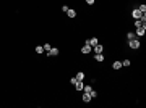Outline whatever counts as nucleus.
I'll use <instances>...</instances> for the list:
<instances>
[{
  "mask_svg": "<svg viewBox=\"0 0 146 108\" xmlns=\"http://www.w3.org/2000/svg\"><path fill=\"white\" fill-rule=\"evenodd\" d=\"M128 47H130V49H133V50H138L140 47H141V41H140L138 37L130 39V41H128Z\"/></svg>",
  "mask_w": 146,
  "mask_h": 108,
  "instance_id": "nucleus-1",
  "label": "nucleus"
},
{
  "mask_svg": "<svg viewBox=\"0 0 146 108\" xmlns=\"http://www.w3.org/2000/svg\"><path fill=\"white\" fill-rule=\"evenodd\" d=\"M146 34V24H141V26H138L136 27V31H135V36L140 39V37H145Z\"/></svg>",
  "mask_w": 146,
  "mask_h": 108,
  "instance_id": "nucleus-2",
  "label": "nucleus"
},
{
  "mask_svg": "<svg viewBox=\"0 0 146 108\" xmlns=\"http://www.w3.org/2000/svg\"><path fill=\"white\" fill-rule=\"evenodd\" d=\"M86 45H89V47H94V45L99 44V41H97V37H91V39H86V42H84Z\"/></svg>",
  "mask_w": 146,
  "mask_h": 108,
  "instance_id": "nucleus-3",
  "label": "nucleus"
},
{
  "mask_svg": "<svg viewBox=\"0 0 146 108\" xmlns=\"http://www.w3.org/2000/svg\"><path fill=\"white\" fill-rule=\"evenodd\" d=\"M91 52H93V47H89V45L84 44V45L81 47V53H83V55H88V53H91Z\"/></svg>",
  "mask_w": 146,
  "mask_h": 108,
  "instance_id": "nucleus-4",
  "label": "nucleus"
},
{
  "mask_svg": "<svg viewBox=\"0 0 146 108\" xmlns=\"http://www.w3.org/2000/svg\"><path fill=\"white\" fill-rule=\"evenodd\" d=\"M59 53H60V50L57 49V47H52V49L47 52V55H49V57H57Z\"/></svg>",
  "mask_w": 146,
  "mask_h": 108,
  "instance_id": "nucleus-5",
  "label": "nucleus"
},
{
  "mask_svg": "<svg viewBox=\"0 0 146 108\" xmlns=\"http://www.w3.org/2000/svg\"><path fill=\"white\" fill-rule=\"evenodd\" d=\"M93 52H94V53H102V52H104V45H101V44L94 45V47H93Z\"/></svg>",
  "mask_w": 146,
  "mask_h": 108,
  "instance_id": "nucleus-6",
  "label": "nucleus"
},
{
  "mask_svg": "<svg viewBox=\"0 0 146 108\" xmlns=\"http://www.w3.org/2000/svg\"><path fill=\"white\" fill-rule=\"evenodd\" d=\"M132 16H133L135 19H140V16H141V11H140V10H138L136 7H135V8L132 10Z\"/></svg>",
  "mask_w": 146,
  "mask_h": 108,
  "instance_id": "nucleus-7",
  "label": "nucleus"
},
{
  "mask_svg": "<svg viewBox=\"0 0 146 108\" xmlns=\"http://www.w3.org/2000/svg\"><path fill=\"white\" fill-rule=\"evenodd\" d=\"M94 60H96L97 63H102L105 60V57H104V53H94Z\"/></svg>",
  "mask_w": 146,
  "mask_h": 108,
  "instance_id": "nucleus-8",
  "label": "nucleus"
},
{
  "mask_svg": "<svg viewBox=\"0 0 146 108\" xmlns=\"http://www.w3.org/2000/svg\"><path fill=\"white\" fill-rule=\"evenodd\" d=\"M75 89H76L78 92H83V89H84V82H83V81H76V84H75Z\"/></svg>",
  "mask_w": 146,
  "mask_h": 108,
  "instance_id": "nucleus-9",
  "label": "nucleus"
},
{
  "mask_svg": "<svg viewBox=\"0 0 146 108\" xmlns=\"http://www.w3.org/2000/svg\"><path fill=\"white\" fill-rule=\"evenodd\" d=\"M81 100L84 102V103H89V102H91V95L88 94V92H83V95H81Z\"/></svg>",
  "mask_w": 146,
  "mask_h": 108,
  "instance_id": "nucleus-10",
  "label": "nucleus"
},
{
  "mask_svg": "<svg viewBox=\"0 0 146 108\" xmlns=\"http://www.w3.org/2000/svg\"><path fill=\"white\" fill-rule=\"evenodd\" d=\"M67 16L68 18H76V10H73V8H68V11H67Z\"/></svg>",
  "mask_w": 146,
  "mask_h": 108,
  "instance_id": "nucleus-11",
  "label": "nucleus"
},
{
  "mask_svg": "<svg viewBox=\"0 0 146 108\" xmlns=\"http://www.w3.org/2000/svg\"><path fill=\"white\" fill-rule=\"evenodd\" d=\"M120 68H123L122 66V61H114V63H112V69L117 71V69H120Z\"/></svg>",
  "mask_w": 146,
  "mask_h": 108,
  "instance_id": "nucleus-12",
  "label": "nucleus"
},
{
  "mask_svg": "<svg viewBox=\"0 0 146 108\" xmlns=\"http://www.w3.org/2000/svg\"><path fill=\"white\" fill-rule=\"evenodd\" d=\"M75 77H76L78 81H84V77H86V76H84V73H83V71H80V73H78V74H76Z\"/></svg>",
  "mask_w": 146,
  "mask_h": 108,
  "instance_id": "nucleus-13",
  "label": "nucleus"
},
{
  "mask_svg": "<svg viewBox=\"0 0 146 108\" xmlns=\"http://www.w3.org/2000/svg\"><path fill=\"white\" fill-rule=\"evenodd\" d=\"M136 8H138V10H140V11H141V13H146V5H145V3H141V5H138Z\"/></svg>",
  "mask_w": 146,
  "mask_h": 108,
  "instance_id": "nucleus-14",
  "label": "nucleus"
},
{
  "mask_svg": "<svg viewBox=\"0 0 146 108\" xmlns=\"http://www.w3.org/2000/svg\"><path fill=\"white\" fill-rule=\"evenodd\" d=\"M42 52H44V47H42V45H36V53L41 55Z\"/></svg>",
  "mask_w": 146,
  "mask_h": 108,
  "instance_id": "nucleus-15",
  "label": "nucleus"
},
{
  "mask_svg": "<svg viewBox=\"0 0 146 108\" xmlns=\"http://www.w3.org/2000/svg\"><path fill=\"white\" fill-rule=\"evenodd\" d=\"M135 37H136V36H135V32H133V31L127 32V39H128V41H130V39H135Z\"/></svg>",
  "mask_w": 146,
  "mask_h": 108,
  "instance_id": "nucleus-16",
  "label": "nucleus"
},
{
  "mask_svg": "<svg viewBox=\"0 0 146 108\" xmlns=\"http://www.w3.org/2000/svg\"><path fill=\"white\" fill-rule=\"evenodd\" d=\"M130 65H132L130 60H123V61H122V66H125V68H130Z\"/></svg>",
  "mask_w": 146,
  "mask_h": 108,
  "instance_id": "nucleus-17",
  "label": "nucleus"
},
{
  "mask_svg": "<svg viewBox=\"0 0 146 108\" xmlns=\"http://www.w3.org/2000/svg\"><path fill=\"white\" fill-rule=\"evenodd\" d=\"M89 95H91V99H96V97H97V90L91 89V92H89Z\"/></svg>",
  "mask_w": 146,
  "mask_h": 108,
  "instance_id": "nucleus-18",
  "label": "nucleus"
},
{
  "mask_svg": "<svg viewBox=\"0 0 146 108\" xmlns=\"http://www.w3.org/2000/svg\"><path fill=\"white\" fill-rule=\"evenodd\" d=\"M42 47H44V50H46V52H49V50L52 49V45H50V44H44Z\"/></svg>",
  "mask_w": 146,
  "mask_h": 108,
  "instance_id": "nucleus-19",
  "label": "nucleus"
},
{
  "mask_svg": "<svg viewBox=\"0 0 146 108\" xmlns=\"http://www.w3.org/2000/svg\"><path fill=\"white\" fill-rule=\"evenodd\" d=\"M68 8H70L68 5H63V7H62V11H63V13H67V11H68Z\"/></svg>",
  "mask_w": 146,
  "mask_h": 108,
  "instance_id": "nucleus-20",
  "label": "nucleus"
},
{
  "mask_svg": "<svg viewBox=\"0 0 146 108\" xmlns=\"http://www.w3.org/2000/svg\"><path fill=\"white\" fill-rule=\"evenodd\" d=\"M76 81H78L76 77H72V79H70V84H72V86H75V84H76Z\"/></svg>",
  "mask_w": 146,
  "mask_h": 108,
  "instance_id": "nucleus-21",
  "label": "nucleus"
},
{
  "mask_svg": "<svg viewBox=\"0 0 146 108\" xmlns=\"http://www.w3.org/2000/svg\"><path fill=\"white\" fill-rule=\"evenodd\" d=\"M141 24H143V23H141V21H140V19H135V27H138V26H141Z\"/></svg>",
  "mask_w": 146,
  "mask_h": 108,
  "instance_id": "nucleus-22",
  "label": "nucleus"
},
{
  "mask_svg": "<svg viewBox=\"0 0 146 108\" xmlns=\"http://www.w3.org/2000/svg\"><path fill=\"white\" fill-rule=\"evenodd\" d=\"M94 2H96V0H86V3H88V5H94Z\"/></svg>",
  "mask_w": 146,
  "mask_h": 108,
  "instance_id": "nucleus-23",
  "label": "nucleus"
}]
</instances>
